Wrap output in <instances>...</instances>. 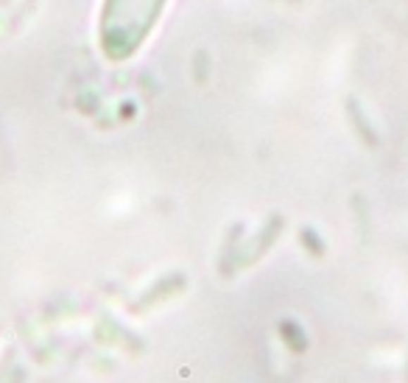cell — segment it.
I'll list each match as a JSON object with an SVG mask.
<instances>
[{
	"instance_id": "1",
	"label": "cell",
	"mask_w": 408,
	"mask_h": 383,
	"mask_svg": "<svg viewBox=\"0 0 408 383\" xmlns=\"http://www.w3.org/2000/svg\"><path fill=\"white\" fill-rule=\"evenodd\" d=\"M280 336H283V341H285V347L291 353H305L308 350V339H305V333H302V327L297 322L283 319L280 322Z\"/></svg>"
},
{
	"instance_id": "2",
	"label": "cell",
	"mask_w": 408,
	"mask_h": 383,
	"mask_svg": "<svg viewBox=\"0 0 408 383\" xmlns=\"http://www.w3.org/2000/svg\"><path fill=\"white\" fill-rule=\"evenodd\" d=\"M302 238H305V243H308V249H311L314 255H322V243H319V238H316L314 232L305 230V232H302Z\"/></svg>"
},
{
	"instance_id": "3",
	"label": "cell",
	"mask_w": 408,
	"mask_h": 383,
	"mask_svg": "<svg viewBox=\"0 0 408 383\" xmlns=\"http://www.w3.org/2000/svg\"><path fill=\"white\" fill-rule=\"evenodd\" d=\"M14 383H23V372H14Z\"/></svg>"
},
{
	"instance_id": "4",
	"label": "cell",
	"mask_w": 408,
	"mask_h": 383,
	"mask_svg": "<svg viewBox=\"0 0 408 383\" xmlns=\"http://www.w3.org/2000/svg\"><path fill=\"white\" fill-rule=\"evenodd\" d=\"M406 381H408V367H406Z\"/></svg>"
}]
</instances>
